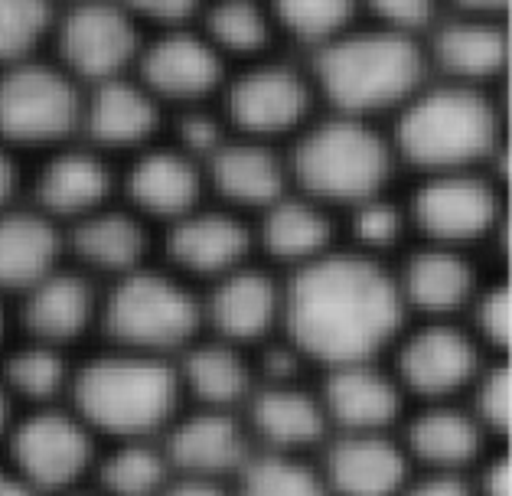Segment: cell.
Here are the masks:
<instances>
[{"label":"cell","mask_w":512,"mask_h":496,"mask_svg":"<svg viewBox=\"0 0 512 496\" xmlns=\"http://www.w3.org/2000/svg\"><path fill=\"white\" fill-rule=\"evenodd\" d=\"M424 53L411 33L395 27H346L333 40L320 43L317 82L330 102L362 115L382 108H398L405 98L421 89Z\"/></svg>","instance_id":"4"},{"label":"cell","mask_w":512,"mask_h":496,"mask_svg":"<svg viewBox=\"0 0 512 496\" xmlns=\"http://www.w3.org/2000/svg\"><path fill=\"white\" fill-rule=\"evenodd\" d=\"M212 186L232 206L265 209L268 203L287 193V160L261 138H226L206 157Z\"/></svg>","instance_id":"30"},{"label":"cell","mask_w":512,"mask_h":496,"mask_svg":"<svg viewBox=\"0 0 512 496\" xmlns=\"http://www.w3.org/2000/svg\"><path fill=\"white\" fill-rule=\"evenodd\" d=\"M170 477L160 441H111L102 444L89 483L105 496H160Z\"/></svg>","instance_id":"32"},{"label":"cell","mask_w":512,"mask_h":496,"mask_svg":"<svg viewBox=\"0 0 512 496\" xmlns=\"http://www.w3.org/2000/svg\"><path fill=\"white\" fill-rule=\"evenodd\" d=\"M66 262V232L36 206L0 209V294L14 301Z\"/></svg>","instance_id":"24"},{"label":"cell","mask_w":512,"mask_h":496,"mask_svg":"<svg viewBox=\"0 0 512 496\" xmlns=\"http://www.w3.org/2000/svg\"><path fill=\"white\" fill-rule=\"evenodd\" d=\"M317 467L330 496H398L415 470L398 431L330 434L320 444Z\"/></svg>","instance_id":"17"},{"label":"cell","mask_w":512,"mask_h":496,"mask_svg":"<svg viewBox=\"0 0 512 496\" xmlns=\"http://www.w3.org/2000/svg\"><path fill=\"white\" fill-rule=\"evenodd\" d=\"M464 14H483V17H496L509 0H457Z\"/></svg>","instance_id":"47"},{"label":"cell","mask_w":512,"mask_h":496,"mask_svg":"<svg viewBox=\"0 0 512 496\" xmlns=\"http://www.w3.org/2000/svg\"><path fill=\"white\" fill-rule=\"evenodd\" d=\"M56 496H105L102 490H95L92 483H85V487H76V490H66V493H56Z\"/></svg>","instance_id":"48"},{"label":"cell","mask_w":512,"mask_h":496,"mask_svg":"<svg viewBox=\"0 0 512 496\" xmlns=\"http://www.w3.org/2000/svg\"><path fill=\"white\" fill-rule=\"evenodd\" d=\"M160 121V102L144 89L141 79L115 76L92 82L82 102V124L98 147H144L154 138Z\"/></svg>","instance_id":"28"},{"label":"cell","mask_w":512,"mask_h":496,"mask_svg":"<svg viewBox=\"0 0 512 496\" xmlns=\"http://www.w3.org/2000/svg\"><path fill=\"white\" fill-rule=\"evenodd\" d=\"M0 496H36L27 483L10 470V464L4 461V457H0Z\"/></svg>","instance_id":"44"},{"label":"cell","mask_w":512,"mask_h":496,"mask_svg":"<svg viewBox=\"0 0 512 496\" xmlns=\"http://www.w3.org/2000/svg\"><path fill=\"white\" fill-rule=\"evenodd\" d=\"M102 438L72 412L69 402L17 412L0 457L36 496H56L92 480Z\"/></svg>","instance_id":"7"},{"label":"cell","mask_w":512,"mask_h":496,"mask_svg":"<svg viewBox=\"0 0 512 496\" xmlns=\"http://www.w3.org/2000/svg\"><path fill=\"white\" fill-rule=\"evenodd\" d=\"M392 141L362 115L340 111L327 121L304 124L287 173L323 206H353L372 193H382L392 170Z\"/></svg>","instance_id":"5"},{"label":"cell","mask_w":512,"mask_h":496,"mask_svg":"<svg viewBox=\"0 0 512 496\" xmlns=\"http://www.w3.org/2000/svg\"><path fill=\"white\" fill-rule=\"evenodd\" d=\"M53 23L56 10L49 0H0V66L36 56Z\"/></svg>","instance_id":"35"},{"label":"cell","mask_w":512,"mask_h":496,"mask_svg":"<svg viewBox=\"0 0 512 496\" xmlns=\"http://www.w3.org/2000/svg\"><path fill=\"white\" fill-rule=\"evenodd\" d=\"M66 402L102 444L160 441L186 408L177 359L115 343L76 359Z\"/></svg>","instance_id":"2"},{"label":"cell","mask_w":512,"mask_h":496,"mask_svg":"<svg viewBox=\"0 0 512 496\" xmlns=\"http://www.w3.org/2000/svg\"><path fill=\"white\" fill-rule=\"evenodd\" d=\"M98 327L115 346L173 356L203 337V301L177 271L141 265L111 278Z\"/></svg>","instance_id":"6"},{"label":"cell","mask_w":512,"mask_h":496,"mask_svg":"<svg viewBox=\"0 0 512 496\" xmlns=\"http://www.w3.org/2000/svg\"><path fill=\"white\" fill-rule=\"evenodd\" d=\"M349 209V232H353L356 252L379 258L389 252L408 229V209L402 203L389 200L385 193H372L366 200H359Z\"/></svg>","instance_id":"36"},{"label":"cell","mask_w":512,"mask_h":496,"mask_svg":"<svg viewBox=\"0 0 512 496\" xmlns=\"http://www.w3.org/2000/svg\"><path fill=\"white\" fill-rule=\"evenodd\" d=\"M59 66L79 82L124 76L141 53V33L128 7L115 0H82L53 23Z\"/></svg>","instance_id":"10"},{"label":"cell","mask_w":512,"mask_h":496,"mask_svg":"<svg viewBox=\"0 0 512 496\" xmlns=\"http://www.w3.org/2000/svg\"><path fill=\"white\" fill-rule=\"evenodd\" d=\"M330 434H376L398 431L408 412V395L382 359L323 369L317 386Z\"/></svg>","instance_id":"14"},{"label":"cell","mask_w":512,"mask_h":496,"mask_svg":"<svg viewBox=\"0 0 512 496\" xmlns=\"http://www.w3.org/2000/svg\"><path fill=\"white\" fill-rule=\"evenodd\" d=\"M405 317L395 271L356 248H330L284 281L281 337L320 369L382 359Z\"/></svg>","instance_id":"1"},{"label":"cell","mask_w":512,"mask_h":496,"mask_svg":"<svg viewBox=\"0 0 512 496\" xmlns=\"http://www.w3.org/2000/svg\"><path fill=\"white\" fill-rule=\"evenodd\" d=\"M359 0H274V23L307 43H327L353 27Z\"/></svg>","instance_id":"37"},{"label":"cell","mask_w":512,"mask_h":496,"mask_svg":"<svg viewBox=\"0 0 512 496\" xmlns=\"http://www.w3.org/2000/svg\"><path fill=\"white\" fill-rule=\"evenodd\" d=\"M66 245L76 255V265H82L89 275L118 278L124 271L147 265L151 226L137 209L105 203L79 216L76 222H69Z\"/></svg>","instance_id":"25"},{"label":"cell","mask_w":512,"mask_h":496,"mask_svg":"<svg viewBox=\"0 0 512 496\" xmlns=\"http://www.w3.org/2000/svg\"><path fill=\"white\" fill-rule=\"evenodd\" d=\"M20 408L14 405V399L7 395V389L0 386V448H4V441H7V434H10V425H14V418H17Z\"/></svg>","instance_id":"46"},{"label":"cell","mask_w":512,"mask_h":496,"mask_svg":"<svg viewBox=\"0 0 512 496\" xmlns=\"http://www.w3.org/2000/svg\"><path fill=\"white\" fill-rule=\"evenodd\" d=\"M141 82L157 102H199L222 85L226 56L203 33L170 27L154 43L141 46Z\"/></svg>","instance_id":"21"},{"label":"cell","mask_w":512,"mask_h":496,"mask_svg":"<svg viewBox=\"0 0 512 496\" xmlns=\"http://www.w3.org/2000/svg\"><path fill=\"white\" fill-rule=\"evenodd\" d=\"M431 56L454 82L483 85L503 72L509 59V36L496 17L460 14L434 33Z\"/></svg>","instance_id":"31"},{"label":"cell","mask_w":512,"mask_h":496,"mask_svg":"<svg viewBox=\"0 0 512 496\" xmlns=\"http://www.w3.org/2000/svg\"><path fill=\"white\" fill-rule=\"evenodd\" d=\"M499 138V115L483 85L447 82L415 89L398 105L392 151L424 173L477 167Z\"/></svg>","instance_id":"3"},{"label":"cell","mask_w":512,"mask_h":496,"mask_svg":"<svg viewBox=\"0 0 512 496\" xmlns=\"http://www.w3.org/2000/svg\"><path fill=\"white\" fill-rule=\"evenodd\" d=\"M17 337V320H14V304H10V297L0 294V353L7 350L10 340Z\"/></svg>","instance_id":"45"},{"label":"cell","mask_w":512,"mask_h":496,"mask_svg":"<svg viewBox=\"0 0 512 496\" xmlns=\"http://www.w3.org/2000/svg\"><path fill=\"white\" fill-rule=\"evenodd\" d=\"M17 193H20V164L14 157V147L0 141V209L17 203Z\"/></svg>","instance_id":"43"},{"label":"cell","mask_w":512,"mask_h":496,"mask_svg":"<svg viewBox=\"0 0 512 496\" xmlns=\"http://www.w3.org/2000/svg\"><path fill=\"white\" fill-rule=\"evenodd\" d=\"M164 454L173 474L232 480L255 454V441L245 428L242 412L186 405L164 431Z\"/></svg>","instance_id":"16"},{"label":"cell","mask_w":512,"mask_h":496,"mask_svg":"<svg viewBox=\"0 0 512 496\" xmlns=\"http://www.w3.org/2000/svg\"><path fill=\"white\" fill-rule=\"evenodd\" d=\"M255 245L278 265H307L333 248V216L314 196L281 193L278 200L258 209L252 226Z\"/></svg>","instance_id":"29"},{"label":"cell","mask_w":512,"mask_h":496,"mask_svg":"<svg viewBox=\"0 0 512 496\" xmlns=\"http://www.w3.org/2000/svg\"><path fill=\"white\" fill-rule=\"evenodd\" d=\"M203 180V164L183 147H144L124 177V193L131 209H137L147 222H170L199 206L206 186Z\"/></svg>","instance_id":"26"},{"label":"cell","mask_w":512,"mask_h":496,"mask_svg":"<svg viewBox=\"0 0 512 496\" xmlns=\"http://www.w3.org/2000/svg\"><path fill=\"white\" fill-rule=\"evenodd\" d=\"M10 304H14L17 337L72 350L85 333L98 327L102 291H98L95 275H89L82 265L62 262Z\"/></svg>","instance_id":"12"},{"label":"cell","mask_w":512,"mask_h":496,"mask_svg":"<svg viewBox=\"0 0 512 496\" xmlns=\"http://www.w3.org/2000/svg\"><path fill=\"white\" fill-rule=\"evenodd\" d=\"M395 284L405 310H418L421 317H457L483 288L464 245L431 239L408 252L402 271H395Z\"/></svg>","instance_id":"22"},{"label":"cell","mask_w":512,"mask_h":496,"mask_svg":"<svg viewBox=\"0 0 512 496\" xmlns=\"http://www.w3.org/2000/svg\"><path fill=\"white\" fill-rule=\"evenodd\" d=\"M82 82L59 62L36 56L0 66V141L59 147L82 124Z\"/></svg>","instance_id":"9"},{"label":"cell","mask_w":512,"mask_h":496,"mask_svg":"<svg viewBox=\"0 0 512 496\" xmlns=\"http://www.w3.org/2000/svg\"><path fill=\"white\" fill-rule=\"evenodd\" d=\"M177 372L186 405L222 412H242L258 382L252 350L219 337H196L180 350Z\"/></svg>","instance_id":"23"},{"label":"cell","mask_w":512,"mask_h":496,"mask_svg":"<svg viewBox=\"0 0 512 496\" xmlns=\"http://www.w3.org/2000/svg\"><path fill=\"white\" fill-rule=\"evenodd\" d=\"M408 222L418 226L431 242L467 245L486 239L499 219L496 186L473 167L434 170L405 203Z\"/></svg>","instance_id":"11"},{"label":"cell","mask_w":512,"mask_h":496,"mask_svg":"<svg viewBox=\"0 0 512 496\" xmlns=\"http://www.w3.org/2000/svg\"><path fill=\"white\" fill-rule=\"evenodd\" d=\"M366 4L372 14L382 20V27H395V30L411 33L434 20L441 0H366Z\"/></svg>","instance_id":"41"},{"label":"cell","mask_w":512,"mask_h":496,"mask_svg":"<svg viewBox=\"0 0 512 496\" xmlns=\"http://www.w3.org/2000/svg\"><path fill=\"white\" fill-rule=\"evenodd\" d=\"M490 366V350L454 317H424L418 327H402L389 346V369L408 402L467 399L473 382Z\"/></svg>","instance_id":"8"},{"label":"cell","mask_w":512,"mask_h":496,"mask_svg":"<svg viewBox=\"0 0 512 496\" xmlns=\"http://www.w3.org/2000/svg\"><path fill=\"white\" fill-rule=\"evenodd\" d=\"M271 33L274 17L258 0H212L203 7V36L222 56H255Z\"/></svg>","instance_id":"34"},{"label":"cell","mask_w":512,"mask_h":496,"mask_svg":"<svg viewBox=\"0 0 512 496\" xmlns=\"http://www.w3.org/2000/svg\"><path fill=\"white\" fill-rule=\"evenodd\" d=\"M235 496H330L317 461L310 454L255 448L232 477Z\"/></svg>","instance_id":"33"},{"label":"cell","mask_w":512,"mask_h":496,"mask_svg":"<svg viewBox=\"0 0 512 496\" xmlns=\"http://www.w3.org/2000/svg\"><path fill=\"white\" fill-rule=\"evenodd\" d=\"M470 310V330L486 350H506L509 333H512V317H509V288L506 284H486L483 291H477Z\"/></svg>","instance_id":"38"},{"label":"cell","mask_w":512,"mask_h":496,"mask_svg":"<svg viewBox=\"0 0 512 496\" xmlns=\"http://www.w3.org/2000/svg\"><path fill=\"white\" fill-rule=\"evenodd\" d=\"M255 448L314 454L330 438L317 389L301 382H258L242 408Z\"/></svg>","instance_id":"18"},{"label":"cell","mask_w":512,"mask_h":496,"mask_svg":"<svg viewBox=\"0 0 512 496\" xmlns=\"http://www.w3.org/2000/svg\"><path fill=\"white\" fill-rule=\"evenodd\" d=\"M121 4L128 7V14L134 20L160 23L164 30H170V27H183L186 20L203 14L206 0H121Z\"/></svg>","instance_id":"40"},{"label":"cell","mask_w":512,"mask_h":496,"mask_svg":"<svg viewBox=\"0 0 512 496\" xmlns=\"http://www.w3.org/2000/svg\"><path fill=\"white\" fill-rule=\"evenodd\" d=\"M398 496H480L473 483V470H411L408 483Z\"/></svg>","instance_id":"39"},{"label":"cell","mask_w":512,"mask_h":496,"mask_svg":"<svg viewBox=\"0 0 512 496\" xmlns=\"http://www.w3.org/2000/svg\"><path fill=\"white\" fill-rule=\"evenodd\" d=\"M310 82L287 66H255L242 72L226 92L229 121L248 138H278L304 128L310 118Z\"/></svg>","instance_id":"20"},{"label":"cell","mask_w":512,"mask_h":496,"mask_svg":"<svg viewBox=\"0 0 512 496\" xmlns=\"http://www.w3.org/2000/svg\"><path fill=\"white\" fill-rule=\"evenodd\" d=\"M160 496H235V493H232V480L173 474Z\"/></svg>","instance_id":"42"},{"label":"cell","mask_w":512,"mask_h":496,"mask_svg":"<svg viewBox=\"0 0 512 496\" xmlns=\"http://www.w3.org/2000/svg\"><path fill=\"white\" fill-rule=\"evenodd\" d=\"M111 167L98 151L62 147L49 154L33 180V206L56 222H76L79 216L105 206L111 196Z\"/></svg>","instance_id":"27"},{"label":"cell","mask_w":512,"mask_h":496,"mask_svg":"<svg viewBox=\"0 0 512 496\" xmlns=\"http://www.w3.org/2000/svg\"><path fill=\"white\" fill-rule=\"evenodd\" d=\"M199 301H203V330L219 340L255 350L281 333L284 281L252 262L212 278L209 294Z\"/></svg>","instance_id":"15"},{"label":"cell","mask_w":512,"mask_h":496,"mask_svg":"<svg viewBox=\"0 0 512 496\" xmlns=\"http://www.w3.org/2000/svg\"><path fill=\"white\" fill-rule=\"evenodd\" d=\"M398 441L415 470H477L493 454V434L480 425L467 399L415 402L408 408Z\"/></svg>","instance_id":"13"},{"label":"cell","mask_w":512,"mask_h":496,"mask_svg":"<svg viewBox=\"0 0 512 496\" xmlns=\"http://www.w3.org/2000/svg\"><path fill=\"white\" fill-rule=\"evenodd\" d=\"M252 248V226L235 209H206L199 203L190 213L170 219L167 229V255L183 278L212 281L226 275L248 262Z\"/></svg>","instance_id":"19"}]
</instances>
